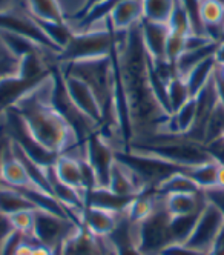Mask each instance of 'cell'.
I'll list each match as a JSON object with an SVG mask.
<instances>
[{"mask_svg": "<svg viewBox=\"0 0 224 255\" xmlns=\"http://www.w3.org/2000/svg\"><path fill=\"white\" fill-rule=\"evenodd\" d=\"M217 188L224 189V163L218 161V172H217Z\"/></svg>", "mask_w": 224, "mask_h": 255, "instance_id": "45", "label": "cell"}, {"mask_svg": "<svg viewBox=\"0 0 224 255\" xmlns=\"http://www.w3.org/2000/svg\"><path fill=\"white\" fill-rule=\"evenodd\" d=\"M79 228L80 223L72 218L46 211H35V222L31 237L39 245L57 251L69 237L79 231Z\"/></svg>", "mask_w": 224, "mask_h": 255, "instance_id": "9", "label": "cell"}, {"mask_svg": "<svg viewBox=\"0 0 224 255\" xmlns=\"http://www.w3.org/2000/svg\"><path fill=\"white\" fill-rule=\"evenodd\" d=\"M178 0H141L143 19L155 23H169Z\"/></svg>", "mask_w": 224, "mask_h": 255, "instance_id": "27", "label": "cell"}, {"mask_svg": "<svg viewBox=\"0 0 224 255\" xmlns=\"http://www.w3.org/2000/svg\"><path fill=\"white\" fill-rule=\"evenodd\" d=\"M121 215H117L114 212H109L105 209H99V208L85 206L82 214H80L79 223L82 228H85L92 235L109 237L117 228Z\"/></svg>", "mask_w": 224, "mask_h": 255, "instance_id": "16", "label": "cell"}, {"mask_svg": "<svg viewBox=\"0 0 224 255\" xmlns=\"http://www.w3.org/2000/svg\"><path fill=\"white\" fill-rule=\"evenodd\" d=\"M11 6H12V0H0V14L9 12Z\"/></svg>", "mask_w": 224, "mask_h": 255, "instance_id": "47", "label": "cell"}, {"mask_svg": "<svg viewBox=\"0 0 224 255\" xmlns=\"http://www.w3.org/2000/svg\"><path fill=\"white\" fill-rule=\"evenodd\" d=\"M0 43L3 45V48L11 54L15 60H20L22 57L28 56V54L43 51V48H40L32 40L22 37V35L8 32V31H0Z\"/></svg>", "mask_w": 224, "mask_h": 255, "instance_id": "26", "label": "cell"}, {"mask_svg": "<svg viewBox=\"0 0 224 255\" xmlns=\"http://www.w3.org/2000/svg\"><path fill=\"white\" fill-rule=\"evenodd\" d=\"M2 119H3V131L11 143L17 144V146L20 148L31 160H34L37 165H40L43 168L54 166L59 154H54V152L48 151L32 137L23 119L14 108L6 111Z\"/></svg>", "mask_w": 224, "mask_h": 255, "instance_id": "8", "label": "cell"}, {"mask_svg": "<svg viewBox=\"0 0 224 255\" xmlns=\"http://www.w3.org/2000/svg\"><path fill=\"white\" fill-rule=\"evenodd\" d=\"M209 255H224V245H217Z\"/></svg>", "mask_w": 224, "mask_h": 255, "instance_id": "48", "label": "cell"}, {"mask_svg": "<svg viewBox=\"0 0 224 255\" xmlns=\"http://www.w3.org/2000/svg\"><path fill=\"white\" fill-rule=\"evenodd\" d=\"M223 135H224V108L218 102V105L215 106L206 123V128H204V140H203L204 146H208V144L214 141H218Z\"/></svg>", "mask_w": 224, "mask_h": 255, "instance_id": "32", "label": "cell"}, {"mask_svg": "<svg viewBox=\"0 0 224 255\" xmlns=\"http://www.w3.org/2000/svg\"><path fill=\"white\" fill-rule=\"evenodd\" d=\"M11 232H12V226L9 223V217L0 214V243H2Z\"/></svg>", "mask_w": 224, "mask_h": 255, "instance_id": "40", "label": "cell"}, {"mask_svg": "<svg viewBox=\"0 0 224 255\" xmlns=\"http://www.w3.org/2000/svg\"><path fill=\"white\" fill-rule=\"evenodd\" d=\"M54 254H55V251H52L43 245H35L31 252V255H54Z\"/></svg>", "mask_w": 224, "mask_h": 255, "instance_id": "44", "label": "cell"}, {"mask_svg": "<svg viewBox=\"0 0 224 255\" xmlns=\"http://www.w3.org/2000/svg\"><path fill=\"white\" fill-rule=\"evenodd\" d=\"M40 85L42 83L20 77L17 72L15 74L3 76L0 79V119L5 116L6 111L14 108L23 97H26Z\"/></svg>", "mask_w": 224, "mask_h": 255, "instance_id": "13", "label": "cell"}, {"mask_svg": "<svg viewBox=\"0 0 224 255\" xmlns=\"http://www.w3.org/2000/svg\"><path fill=\"white\" fill-rule=\"evenodd\" d=\"M141 40L146 52L152 60H164L166 59V45L171 35V29L166 23H155L149 20L140 22Z\"/></svg>", "mask_w": 224, "mask_h": 255, "instance_id": "15", "label": "cell"}, {"mask_svg": "<svg viewBox=\"0 0 224 255\" xmlns=\"http://www.w3.org/2000/svg\"><path fill=\"white\" fill-rule=\"evenodd\" d=\"M155 191L163 197L172 195V194H197V192H201V189L195 185V181L186 174V171L177 172V174L171 175L169 178H166Z\"/></svg>", "mask_w": 224, "mask_h": 255, "instance_id": "28", "label": "cell"}, {"mask_svg": "<svg viewBox=\"0 0 224 255\" xmlns=\"http://www.w3.org/2000/svg\"><path fill=\"white\" fill-rule=\"evenodd\" d=\"M106 20H109L111 26L117 32L127 31L138 25L143 20L141 0H123L114 8Z\"/></svg>", "mask_w": 224, "mask_h": 255, "instance_id": "18", "label": "cell"}, {"mask_svg": "<svg viewBox=\"0 0 224 255\" xmlns=\"http://www.w3.org/2000/svg\"><path fill=\"white\" fill-rule=\"evenodd\" d=\"M99 2H100V0H85V3L82 5V8H80L76 14L72 15V20H74V22H77L79 19H82V17L86 14V11H88L89 8L94 6L96 3H99Z\"/></svg>", "mask_w": 224, "mask_h": 255, "instance_id": "41", "label": "cell"}, {"mask_svg": "<svg viewBox=\"0 0 224 255\" xmlns=\"http://www.w3.org/2000/svg\"><path fill=\"white\" fill-rule=\"evenodd\" d=\"M117 42V31L111 26L109 20L105 22L103 29H88L74 32L71 42L57 54L60 63L92 60L111 56L112 48Z\"/></svg>", "mask_w": 224, "mask_h": 255, "instance_id": "4", "label": "cell"}, {"mask_svg": "<svg viewBox=\"0 0 224 255\" xmlns=\"http://www.w3.org/2000/svg\"><path fill=\"white\" fill-rule=\"evenodd\" d=\"M0 31H8L17 35H22V37H26L32 40L34 43H37L40 48H43L45 51H49L54 54L60 52L49 42V39L45 35L39 23H37L31 15H18L11 11L2 12L0 14Z\"/></svg>", "mask_w": 224, "mask_h": 255, "instance_id": "12", "label": "cell"}, {"mask_svg": "<svg viewBox=\"0 0 224 255\" xmlns=\"http://www.w3.org/2000/svg\"><path fill=\"white\" fill-rule=\"evenodd\" d=\"M112 192H115L123 197H137L144 191L143 185L138 181V178L134 175V172L124 165H121L120 161L115 160V165L112 168L109 186Z\"/></svg>", "mask_w": 224, "mask_h": 255, "instance_id": "20", "label": "cell"}, {"mask_svg": "<svg viewBox=\"0 0 224 255\" xmlns=\"http://www.w3.org/2000/svg\"><path fill=\"white\" fill-rule=\"evenodd\" d=\"M184 45H186V35H178L171 32L166 45V60L175 63L184 52Z\"/></svg>", "mask_w": 224, "mask_h": 255, "instance_id": "35", "label": "cell"}, {"mask_svg": "<svg viewBox=\"0 0 224 255\" xmlns=\"http://www.w3.org/2000/svg\"><path fill=\"white\" fill-rule=\"evenodd\" d=\"M167 26H169L171 32L178 34V35H189L194 32L191 17H189L188 11L180 5V2H177V6L171 15V20L167 23Z\"/></svg>", "mask_w": 224, "mask_h": 255, "instance_id": "33", "label": "cell"}, {"mask_svg": "<svg viewBox=\"0 0 224 255\" xmlns=\"http://www.w3.org/2000/svg\"><path fill=\"white\" fill-rule=\"evenodd\" d=\"M62 76L65 80L66 91H68L71 100L74 102V105H76L85 116H88L91 120H94L100 126L102 125V111H100V106H99V102H97L94 93H92V89L77 77L65 76V74H62Z\"/></svg>", "mask_w": 224, "mask_h": 255, "instance_id": "14", "label": "cell"}, {"mask_svg": "<svg viewBox=\"0 0 224 255\" xmlns=\"http://www.w3.org/2000/svg\"><path fill=\"white\" fill-rule=\"evenodd\" d=\"M26 237L28 235H25L22 232L12 231L6 239L0 243V255H15L18 246L26 240Z\"/></svg>", "mask_w": 224, "mask_h": 255, "instance_id": "36", "label": "cell"}, {"mask_svg": "<svg viewBox=\"0 0 224 255\" xmlns=\"http://www.w3.org/2000/svg\"><path fill=\"white\" fill-rule=\"evenodd\" d=\"M172 243L171 215L166 211L164 197L161 195L155 211L137 225V249L143 255H160Z\"/></svg>", "mask_w": 224, "mask_h": 255, "instance_id": "7", "label": "cell"}, {"mask_svg": "<svg viewBox=\"0 0 224 255\" xmlns=\"http://www.w3.org/2000/svg\"><path fill=\"white\" fill-rule=\"evenodd\" d=\"M224 229V215L223 212L212 203L206 200V205L201 209L197 223L189 235V239L184 242L200 252L211 254L220 239Z\"/></svg>", "mask_w": 224, "mask_h": 255, "instance_id": "10", "label": "cell"}, {"mask_svg": "<svg viewBox=\"0 0 224 255\" xmlns=\"http://www.w3.org/2000/svg\"><path fill=\"white\" fill-rule=\"evenodd\" d=\"M214 59H215V63H217L218 68H224V40L217 45Z\"/></svg>", "mask_w": 224, "mask_h": 255, "instance_id": "42", "label": "cell"}, {"mask_svg": "<svg viewBox=\"0 0 224 255\" xmlns=\"http://www.w3.org/2000/svg\"><path fill=\"white\" fill-rule=\"evenodd\" d=\"M178 2L186 11H188L191 20H192L194 32L195 34H204V28L201 25V20H200V0H178Z\"/></svg>", "mask_w": 224, "mask_h": 255, "instance_id": "37", "label": "cell"}, {"mask_svg": "<svg viewBox=\"0 0 224 255\" xmlns=\"http://www.w3.org/2000/svg\"><path fill=\"white\" fill-rule=\"evenodd\" d=\"M51 105L55 111L62 116V119L68 123L72 134L76 135V138L82 144H85L86 140L92 134H96L100 129V126L94 120H91L88 116H85L71 100L68 91H66V86H65V80H63L60 68H52Z\"/></svg>", "mask_w": 224, "mask_h": 255, "instance_id": "6", "label": "cell"}, {"mask_svg": "<svg viewBox=\"0 0 224 255\" xmlns=\"http://www.w3.org/2000/svg\"><path fill=\"white\" fill-rule=\"evenodd\" d=\"M135 197H123L115 192H112L109 188H94L86 192L85 202L86 206L105 209L109 212H114L117 215L126 214L130 203Z\"/></svg>", "mask_w": 224, "mask_h": 255, "instance_id": "17", "label": "cell"}, {"mask_svg": "<svg viewBox=\"0 0 224 255\" xmlns=\"http://www.w3.org/2000/svg\"><path fill=\"white\" fill-rule=\"evenodd\" d=\"M215 2H218V3H221L224 6V0H215Z\"/></svg>", "mask_w": 224, "mask_h": 255, "instance_id": "53", "label": "cell"}, {"mask_svg": "<svg viewBox=\"0 0 224 255\" xmlns=\"http://www.w3.org/2000/svg\"><path fill=\"white\" fill-rule=\"evenodd\" d=\"M127 149L157 155L186 169L214 158L208 146H204L203 143H198L186 135L166 132L140 143H132Z\"/></svg>", "mask_w": 224, "mask_h": 255, "instance_id": "3", "label": "cell"}, {"mask_svg": "<svg viewBox=\"0 0 224 255\" xmlns=\"http://www.w3.org/2000/svg\"><path fill=\"white\" fill-rule=\"evenodd\" d=\"M35 22L39 23V26L42 28V31L45 32V35L49 39V42L55 48H57L59 51H62L71 42L74 32H76L66 22L65 23H59V22H42V20H35Z\"/></svg>", "mask_w": 224, "mask_h": 255, "instance_id": "30", "label": "cell"}, {"mask_svg": "<svg viewBox=\"0 0 224 255\" xmlns=\"http://www.w3.org/2000/svg\"><path fill=\"white\" fill-rule=\"evenodd\" d=\"M223 40H224V34H223V39H221V42H223Z\"/></svg>", "mask_w": 224, "mask_h": 255, "instance_id": "54", "label": "cell"}, {"mask_svg": "<svg viewBox=\"0 0 224 255\" xmlns=\"http://www.w3.org/2000/svg\"><path fill=\"white\" fill-rule=\"evenodd\" d=\"M218 141H220V143H221V144H223V146H224V135H223V137H221V138H220V140H218Z\"/></svg>", "mask_w": 224, "mask_h": 255, "instance_id": "52", "label": "cell"}, {"mask_svg": "<svg viewBox=\"0 0 224 255\" xmlns=\"http://www.w3.org/2000/svg\"><path fill=\"white\" fill-rule=\"evenodd\" d=\"M160 255H209V254H204V252H200L188 245L184 243H172L167 246Z\"/></svg>", "mask_w": 224, "mask_h": 255, "instance_id": "38", "label": "cell"}, {"mask_svg": "<svg viewBox=\"0 0 224 255\" xmlns=\"http://www.w3.org/2000/svg\"><path fill=\"white\" fill-rule=\"evenodd\" d=\"M22 211H37V209L15 188L6 185L0 186V214L11 217Z\"/></svg>", "mask_w": 224, "mask_h": 255, "instance_id": "24", "label": "cell"}, {"mask_svg": "<svg viewBox=\"0 0 224 255\" xmlns=\"http://www.w3.org/2000/svg\"><path fill=\"white\" fill-rule=\"evenodd\" d=\"M52 72L51 77L23 97L14 109L20 114L32 137L43 148L54 154H65L85 158V144L72 134L68 123L51 105Z\"/></svg>", "mask_w": 224, "mask_h": 255, "instance_id": "2", "label": "cell"}, {"mask_svg": "<svg viewBox=\"0 0 224 255\" xmlns=\"http://www.w3.org/2000/svg\"><path fill=\"white\" fill-rule=\"evenodd\" d=\"M0 178H2V185L11 186V188H23V186L32 185L20 160H18L15 157V154L12 152L9 141L3 151Z\"/></svg>", "mask_w": 224, "mask_h": 255, "instance_id": "19", "label": "cell"}, {"mask_svg": "<svg viewBox=\"0 0 224 255\" xmlns=\"http://www.w3.org/2000/svg\"><path fill=\"white\" fill-rule=\"evenodd\" d=\"M115 160L134 172L144 189H157L171 175L188 171L186 168L174 165V163L163 160L157 155L130 149L115 151Z\"/></svg>", "mask_w": 224, "mask_h": 255, "instance_id": "5", "label": "cell"}, {"mask_svg": "<svg viewBox=\"0 0 224 255\" xmlns=\"http://www.w3.org/2000/svg\"><path fill=\"white\" fill-rule=\"evenodd\" d=\"M8 137H6V134H3V135H0V169H2V157H3V151H5V148H6V144H8ZM0 186H2V178H0Z\"/></svg>", "mask_w": 224, "mask_h": 255, "instance_id": "46", "label": "cell"}, {"mask_svg": "<svg viewBox=\"0 0 224 255\" xmlns=\"http://www.w3.org/2000/svg\"><path fill=\"white\" fill-rule=\"evenodd\" d=\"M204 192V197L209 203L215 205L224 215V189L221 188H214V189H209V191H203Z\"/></svg>", "mask_w": 224, "mask_h": 255, "instance_id": "39", "label": "cell"}, {"mask_svg": "<svg viewBox=\"0 0 224 255\" xmlns=\"http://www.w3.org/2000/svg\"><path fill=\"white\" fill-rule=\"evenodd\" d=\"M35 222V211H22L9 217V223L12 231L22 232L25 235H31Z\"/></svg>", "mask_w": 224, "mask_h": 255, "instance_id": "34", "label": "cell"}, {"mask_svg": "<svg viewBox=\"0 0 224 255\" xmlns=\"http://www.w3.org/2000/svg\"><path fill=\"white\" fill-rule=\"evenodd\" d=\"M215 86H217V93H218V102L224 108V80L215 72Z\"/></svg>", "mask_w": 224, "mask_h": 255, "instance_id": "43", "label": "cell"}, {"mask_svg": "<svg viewBox=\"0 0 224 255\" xmlns=\"http://www.w3.org/2000/svg\"><path fill=\"white\" fill-rule=\"evenodd\" d=\"M217 172H218V161L215 158L206 163H201V165L188 168V171H186V174L195 181V185L201 191H209L217 188Z\"/></svg>", "mask_w": 224, "mask_h": 255, "instance_id": "29", "label": "cell"}, {"mask_svg": "<svg viewBox=\"0 0 224 255\" xmlns=\"http://www.w3.org/2000/svg\"><path fill=\"white\" fill-rule=\"evenodd\" d=\"M206 205L204 192L197 194H172L164 197V206L171 217L198 214Z\"/></svg>", "mask_w": 224, "mask_h": 255, "instance_id": "21", "label": "cell"}, {"mask_svg": "<svg viewBox=\"0 0 224 255\" xmlns=\"http://www.w3.org/2000/svg\"><path fill=\"white\" fill-rule=\"evenodd\" d=\"M192 99L189 88L186 85L184 79L175 77L167 83V102H169V109H171V116L178 111V109L186 105Z\"/></svg>", "mask_w": 224, "mask_h": 255, "instance_id": "31", "label": "cell"}, {"mask_svg": "<svg viewBox=\"0 0 224 255\" xmlns=\"http://www.w3.org/2000/svg\"><path fill=\"white\" fill-rule=\"evenodd\" d=\"M3 76H8V72H5V71H2V69H0V79H2Z\"/></svg>", "mask_w": 224, "mask_h": 255, "instance_id": "51", "label": "cell"}, {"mask_svg": "<svg viewBox=\"0 0 224 255\" xmlns=\"http://www.w3.org/2000/svg\"><path fill=\"white\" fill-rule=\"evenodd\" d=\"M29 15L42 22H59L65 23L66 17L59 0H26Z\"/></svg>", "mask_w": 224, "mask_h": 255, "instance_id": "23", "label": "cell"}, {"mask_svg": "<svg viewBox=\"0 0 224 255\" xmlns=\"http://www.w3.org/2000/svg\"><path fill=\"white\" fill-rule=\"evenodd\" d=\"M115 49L132 128L130 144L163 134L171 116L164 111L152 93L149 82L151 57L141 40L140 23L123 31V40L121 32H117Z\"/></svg>", "mask_w": 224, "mask_h": 255, "instance_id": "1", "label": "cell"}, {"mask_svg": "<svg viewBox=\"0 0 224 255\" xmlns=\"http://www.w3.org/2000/svg\"><path fill=\"white\" fill-rule=\"evenodd\" d=\"M123 2V0H100L99 3H96L92 8H89L86 11V14L79 19L76 23V29L79 32L82 31H88V29H92L96 28V23H100V22H106V19L111 15V12L114 11V8Z\"/></svg>", "mask_w": 224, "mask_h": 255, "instance_id": "25", "label": "cell"}, {"mask_svg": "<svg viewBox=\"0 0 224 255\" xmlns=\"http://www.w3.org/2000/svg\"><path fill=\"white\" fill-rule=\"evenodd\" d=\"M217 245H224V229H223V232H221V235H220V239H218ZM217 245H215V246H217Z\"/></svg>", "mask_w": 224, "mask_h": 255, "instance_id": "49", "label": "cell"}, {"mask_svg": "<svg viewBox=\"0 0 224 255\" xmlns=\"http://www.w3.org/2000/svg\"><path fill=\"white\" fill-rule=\"evenodd\" d=\"M85 160L96 174L97 188H108L112 168L115 165V149L99 131L85 143Z\"/></svg>", "mask_w": 224, "mask_h": 255, "instance_id": "11", "label": "cell"}, {"mask_svg": "<svg viewBox=\"0 0 224 255\" xmlns=\"http://www.w3.org/2000/svg\"><path fill=\"white\" fill-rule=\"evenodd\" d=\"M217 74L224 80V68H217Z\"/></svg>", "mask_w": 224, "mask_h": 255, "instance_id": "50", "label": "cell"}, {"mask_svg": "<svg viewBox=\"0 0 224 255\" xmlns=\"http://www.w3.org/2000/svg\"><path fill=\"white\" fill-rule=\"evenodd\" d=\"M217 63L214 57H209L206 60H203L200 65H197L188 76L184 77V82L189 88V93L192 97H195L200 91L208 86L212 79L215 77V72H217Z\"/></svg>", "mask_w": 224, "mask_h": 255, "instance_id": "22", "label": "cell"}]
</instances>
